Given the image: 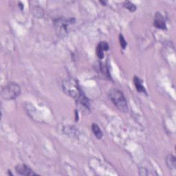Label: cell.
I'll return each instance as SVG.
<instances>
[{"mask_svg":"<svg viewBox=\"0 0 176 176\" xmlns=\"http://www.w3.org/2000/svg\"><path fill=\"white\" fill-rule=\"evenodd\" d=\"M109 96L114 105L120 111L123 112H127L128 111V105L125 97L120 90L116 89L110 90L109 92Z\"/></svg>","mask_w":176,"mask_h":176,"instance_id":"obj_1","label":"cell"},{"mask_svg":"<svg viewBox=\"0 0 176 176\" xmlns=\"http://www.w3.org/2000/svg\"><path fill=\"white\" fill-rule=\"evenodd\" d=\"M62 87L65 94L75 99L78 98L82 94L77 82L73 78H68L63 81Z\"/></svg>","mask_w":176,"mask_h":176,"instance_id":"obj_2","label":"cell"},{"mask_svg":"<svg viewBox=\"0 0 176 176\" xmlns=\"http://www.w3.org/2000/svg\"><path fill=\"white\" fill-rule=\"evenodd\" d=\"M20 92L19 85L15 82H10L2 88L1 95L4 100H13L19 96Z\"/></svg>","mask_w":176,"mask_h":176,"instance_id":"obj_3","label":"cell"},{"mask_svg":"<svg viewBox=\"0 0 176 176\" xmlns=\"http://www.w3.org/2000/svg\"><path fill=\"white\" fill-rule=\"evenodd\" d=\"M16 171L22 175H35V173L32 172L29 166H28L25 164H19L16 166Z\"/></svg>","mask_w":176,"mask_h":176,"instance_id":"obj_4","label":"cell"},{"mask_svg":"<svg viewBox=\"0 0 176 176\" xmlns=\"http://www.w3.org/2000/svg\"><path fill=\"white\" fill-rule=\"evenodd\" d=\"M154 25L157 28L163 30L166 29V25L165 21L164 19L163 16L160 13H157L156 15V17H155L154 19Z\"/></svg>","mask_w":176,"mask_h":176,"instance_id":"obj_5","label":"cell"},{"mask_svg":"<svg viewBox=\"0 0 176 176\" xmlns=\"http://www.w3.org/2000/svg\"><path fill=\"white\" fill-rule=\"evenodd\" d=\"M56 26L58 30V32L62 34L63 33H66L67 32V26H68V23L66 21L63 19H59L56 21Z\"/></svg>","mask_w":176,"mask_h":176,"instance_id":"obj_6","label":"cell"},{"mask_svg":"<svg viewBox=\"0 0 176 176\" xmlns=\"http://www.w3.org/2000/svg\"><path fill=\"white\" fill-rule=\"evenodd\" d=\"M133 82L134 84H135L136 89H137L139 92H144V93H146V90L145 89V87L142 85V83H141L140 78H139L138 76H135V77H134Z\"/></svg>","mask_w":176,"mask_h":176,"instance_id":"obj_7","label":"cell"},{"mask_svg":"<svg viewBox=\"0 0 176 176\" xmlns=\"http://www.w3.org/2000/svg\"><path fill=\"white\" fill-rule=\"evenodd\" d=\"M166 164L169 167L170 169H175V166H176V163H175V157L173 156V155H169V156L166 157Z\"/></svg>","mask_w":176,"mask_h":176,"instance_id":"obj_8","label":"cell"},{"mask_svg":"<svg viewBox=\"0 0 176 176\" xmlns=\"http://www.w3.org/2000/svg\"><path fill=\"white\" fill-rule=\"evenodd\" d=\"M92 129L97 138L101 139L102 138V136H103V132H102L100 127L97 125L96 124H92Z\"/></svg>","mask_w":176,"mask_h":176,"instance_id":"obj_9","label":"cell"},{"mask_svg":"<svg viewBox=\"0 0 176 176\" xmlns=\"http://www.w3.org/2000/svg\"><path fill=\"white\" fill-rule=\"evenodd\" d=\"M125 8L128 9L130 12H134L136 10V6L133 4L131 3L130 1H125L123 4Z\"/></svg>","mask_w":176,"mask_h":176,"instance_id":"obj_10","label":"cell"},{"mask_svg":"<svg viewBox=\"0 0 176 176\" xmlns=\"http://www.w3.org/2000/svg\"><path fill=\"white\" fill-rule=\"evenodd\" d=\"M33 13L36 17H41L43 15V10L40 7H36L33 9Z\"/></svg>","mask_w":176,"mask_h":176,"instance_id":"obj_11","label":"cell"},{"mask_svg":"<svg viewBox=\"0 0 176 176\" xmlns=\"http://www.w3.org/2000/svg\"><path fill=\"white\" fill-rule=\"evenodd\" d=\"M98 47H99L103 51H107L109 50V45L107 43L105 42V41H102V42L99 43L98 45Z\"/></svg>","mask_w":176,"mask_h":176,"instance_id":"obj_12","label":"cell"},{"mask_svg":"<svg viewBox=\"0 0 176 176\" xmlns=\"http://www.w3.org/2000/svg\"><path fill=\"white\" fill-rule=\"evenodd\" d=\"M119 40L120 42V45H121V47L123 48V49H125L127 46V42L125 41V40L123 36L121 35V34L119 36Z\"/></svg>","mask_w":176,"mask_h":176,"instance_id":"obj_13","label":"cell"},{"mask_svg":"<svg viewBox=\"0 0 176 176\" xmlns=\"http://www.w3.org/2000/svg\"><path fill=\"white\" fill-rule=\"evenodd\" d=\"M104 52L103 50H102L100 48L98 47L97 46L96 48V54H97V57H98L99 59H103L104 57Z\"/></svg>","mask_w":176,"mask_h":176,"instance_id":"obj_14","label":"cell"}]
</instances>
